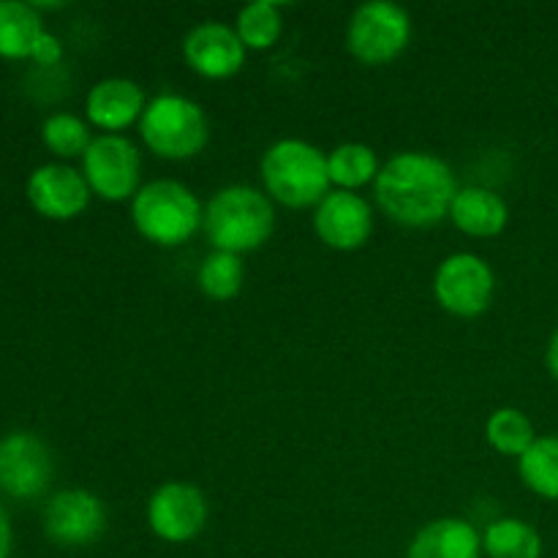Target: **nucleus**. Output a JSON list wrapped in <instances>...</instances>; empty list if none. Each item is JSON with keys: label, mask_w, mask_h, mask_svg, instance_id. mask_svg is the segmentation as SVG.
<instances>
[{"label": "nucleus", "mask_w": 558, "mask_h": 558, "mask_svg": "<svg viewBox=\"0 0 558 558\" xmlns=\"http://www.w3.org/2000/svg\"><path fill=\"white\" fill-rule=\"evenodd\" d=\"M31 60L36 65H41V69H52V65H58L60 60H63V44H60V38L52 36L49 31H44V36L38 38L36 49H33Z\"/></svg>", "instance_id": "a878e982"}, {"label": "nucleus", "mask_w": 558, "mask_h": 558, "mask_svg": "<svg viewBox=\"0 0 558 558\" xmlns=\"http://www.w3.org/2000/svg\"><path fill=\"white\" fill-rule=\"evenodd\" d=\"M145 107L147 96L142 85L134 80H125V76L98 80L85 98L87 123L101 129L104 134H120L129 125L140 123Z\"/></svg>", "instance_id": "2eb2a0df"}, {"label": "nucleus", "mask_w": 558, "mask_h": 558, "mask_svg": "<svg viewBox=\"0 0 558 558\" xmlns=\"http://www.w3.org/2000/svg\"><path fill=\"white\" fill-rule=\"evenodd\" d=\"M458 194L456 174L445 158L425 150H403L381 163L374 196L381 213L409 229L436 227L450 216Z\"/></svg>", "instance_id": "f257e3e1"}, {"label": "nucleus", "mask_w": 558, "mask_h": 558, "mask_svg": "<svg viewBox=\"0 0 558 558\" xmlns=\"http://www.w3.org/2000/svg\"><path fill=\"white\" fill-rule=\"evenodd\" d=\"M245 281V267L238 254H227V251H213L202 259L199 272H196V283H199L202 294L216 303H227V300L238 298Z\"/></svg>", "instance_id": "5701e85b"}, {"label": "nucleus", "mask_w": 558, "mask_h": 558, "mask_svg": "<svg viewBox=\"0 0 558 558\" xmlns=\"http://www.w3.org/2000/svg\"><path fill=\"white\" fill-rule=\"evenodd\" d=\"M44 36V20L33 3L0 0V58L25 60Z\"/></svg>", "instance_id": "a211bd4d"}, {"label": "nucleus", "mask_w": 558, "mask_h": 558, "mask_svg": "<svg viewBox=\"0 0 558 558\" xmlns=\"http://www.w3.org/2000/svg\"><path fill=\"white\" fill-rule=\"evenodd\" d=\"M518 474L532 494L558 501V436H537L518 458Z\"/></svg>", "instance_id": "412c9836"}, {"label": "nucleus", "mask_w": 558, "mask_h": 558, "mask_svg": "<svg viewBox=\"0 0 558 558\" xmlns=\"http://www.w3.org/2000/svg\"><path fill=\"white\" fill-rule=\"evenodd\" d=\"M314 232L327 248L357 251L374 234V210L357 191H330L314 207Z\"/></svg>", "instance_id": "f8f14e48"}, {"label": "nucleus", "mask_w": 558, "mask_h": 558, "mask_svg": "<svg viewBox=\"0 0 558 558\" xmlns=\"http://www.w3.org/2000/svg\"><path fill=\"white\" fill-rule=\"evenodd\" d=\"M450 218L456 229H461L469 238H499L510 223V207L496 191L483 185H463L452 199Z\"/></svg>", "instance_id": "dca6fc26"}, {"label": "nucleus", "mask_w": 558, "mask_h": 558, "mask_svg": "<svg viewBox=\"0 0 558 558\" xmlns=\"http://www.w3.org/2000/svg\"><path fill=\"white\" fill-rule=\"evenodd\" d=\"M82 174L98 199H134L142 189V156L129 136L98 134L82 156Z\"/></svg>", "instance_id": "6e6552de"}, {"label": "nucleus", "mask_w": 558, "mask_h": 558, "mask_svg": "<svg viewBox=\"0 0 558 558\" xmlns=\"http://www.w3.org/2000/svg\"><path fill=\"white\" fill-rule=\"evenodd\" d=\"M14 548V529H11L9 512L0 507V558H9Z\"/></svg>", "instance_id": "bb28decb"}, {"label": "nucleus", "mask_w": 558, "mask_h": 558, "mask_svg": "<svg viewBox=\"0 0 558 558\" xmlns=\"http://www.w3.org/2000/svg\"><path fill=\"white\" fill-rule=\"evenodd\" d=\"M140 136L158 158L189 161L210 142V120L194 98L158 93L147 101L140 120Z\"/></svg>", "instance_id": "39448f33"}, {"label": "nucleus", "mask_w": 558, "mask_h": 558, "mask_svg": "<svg viewBox=\"0 0 558 558\" xmlns=\"http://www.w3.org/2000/svg\"><path fill=\"white\" fill-rule=\"evenodd\" d=\"M436 303L452 316L474 319L490 308L496 294L494 267L477 254L458 251L439 262L434 272Z\"/></svg>", "instance_id": "0eeeda50"}, {"label": "nucleus", "mask_w": 558, "mask_h": 558, "mask_svg": "<svg viewBox=\"0 0 558 558\" xmlns=\"http://www.w3.org/2000/svg\"><path fill=\"white\" fill-rule=\"evenodd\" d=\"M259 174L265 194L292 210L316 207L332 185L325 153L298 136L272 142L262 156Z\"/></svg>", "instance_id": "7ed1b4c3"}, {"label": "nucleus", "mask_w": 558, "mask_h": 558, "mask_svg": "<svg viewBox=\"0 0 558 558\" xmlns=\"http://www.w3.org/2000/svg\"><path fill=\"white\" fill-rule=\"evenodd\" d=\"M41 140L49 153L58 158H82L96 136L90 134V123L74 112H54L44 120Z\"/></svg>", "instance_id": "393cba45"}, {"label": "nucleus", "mask_w": 558, "mask_h": 558, "mask_svg": "<svg viewBox=\"0 0 558 558\" xmlns=\"http://www.w3.org/2000/svg\"><path fill=\"white\" fill-rule=\"evenodd\" d=\"M52 452L27 430L0 439V490L16 501L38 499L52 483Z\"/></svg>", "instance_id": "9b49d317"}, {"label": "nucleus", "mask_w": 558, "mask_h": 558, "mask_svg": "<svg viewBox=\"0 0 558 558\" xmlns=\"http://www.w3.org/2000/svg\"><path fill=\"white\" fill-rule=\"evenodd\" d=\"M90 196L85 174L69 163H41L27 178V199L33 210L52 221H71L85 213Z\"/></svg>", "instance_id": "4468645a"}, {"label": "nucleus", "mask_w": 558, "mask_h": 558, "mask_svg": "<svg viewBox=\"0 0 558 558\" xmlns=\"http://www.w3.org/2000/svg\"><path fill=\"white\" fill-rule=\"evenodd\" d=\"M245 44L240 41L234 25L207 20L191 27L183 38V58L194 74L205 80H229L245 63Z\"/></svg>", "instance_id": "ddd939ff"}, {"label": "nucleus", "mask_w": 558, "mask_h": 558, "mask_svg": "<svg viewBox=\"0 0 558 558\" xmlns=\"http://www.w3.org/2000/svg\"><path fill=\"white\" fill-rule=\"evenodd\" d=\"M483 534L463 518H436L409 543L407 558H483Z\"/></svg>", "instance_id": "f3484780"}, {"label": "nucleus", "mask_w": 558, "mask_h": 558, "mask_svg": "<svg viewBox=\"0 0 558 558\" xmlns=\"http://www.w3.org/2000/svg\"><path fill=\"white\" fill-rule=\"evenodd\" d=\"M379 158H376L374 147L363 145V142H343V145L332 147L327 153V172H330V183L338 185L341 191H357L363 185L376 183L379 178Z\"/></svg>", "instance_id": "6ab92c4d"}, {"label": "nucleus", "mask_w": 558, "mask_h": 558, "mask_svg": "<svg viewBox=\"0 0 558 558\" xmlns=\"http://www.w3.org/2000/svg\"><path fill=\"white\" fill-rule=\"evenodd\" d=\"M412 41V16L390 0H371L354 9L347 25V49L365 65L392 63Z\"/></svg>", "instance_id": "423d86ee"}, {"label": "nucleus", "mask_w": 558, "mask_h": 558, "mask_svg": "<svg viewBox=\"0 0 558 558\" xmlns=\"http://www.w3.org/2000/svg\"><path fill=\"white\" fill-rule=\"evenodd\" d=\"M107 532V507L96 494L69 488L44 507V534L58 548H90Z\"/></svg>", "instance_id": "1a4fd4ad"}, {"label": "nucleus", "mask_w": 558, "mask_h": 558, "mask_svg": "<svg viewBox=\"0 0 558 558\" xmlns=\"http://www.w3.org/2000/svg\"><path fill=\"white\" fill-rule=\"evenodd\" d=\"M205 207L194 191L180 180H150L131 199V221L134 229L153 245L174 248L189 243L202 227Z\"/></svg>", "instance_id": "20e7f679"}, {"label": "nucleus", "mask_w": 558, "mask_h": 558, "mask_svg": "<svg viewBox=\"0 0 558 558\" xmlns=\"http://www.w3.org/2000/svg\"><path fill=\"white\" fill-rule=\"evenodd\" d=\"M485 439L501 456L521 458L537 441V434H534V423L526 417V412L515 407H501L485 423Z\"/></svg>", "instance_id": "4be33fe9"}, {"label": "nucleus", "mask_w": 558, "mask_h": 558, "mask_svg": "<svg viewBox=\"0 0 558 558\" xmlns=\"http://www.w3.org/2000/svg\"><path fill=\"white\" fill-rule=\"evenodd\" d=\"M234 31L245 49H270L283 33V14L272 0H254L238 11Z\"/></svg>", "instance_id": "b1692460"}, {"label": "nucleus", "mask_w": 558, "mask_h": 558, "mask_svg": "<svg viewBox=\"0 0 558 558\" xmlns=\"http://www.w3.org/2000/svg\"><path fill=\"white\" fill-rule=\"evenodd\" d=\"M202 229L213 251L248 254L262 248L276 232V207L270 196L254 185H227L205 205Z\"/></svg>", "instance_id": "f03ea898"}, {"label": "nucleus", "mask_w": 558, "mask_h": 558, "mask_svg": "<svg viewBox=\"0 0 558 558\" xmlns=\"http://www.w3.org/2000/svg\"><path fill=\"white\" fill-rule=\"evenodd\" d=\"M483 554L488 558H543V537L521 518H499L483 532Z\"/></svg>", "instance_id": "aec40b11"}, {"label": "nucleus", "mask_w": 558, "mask_h": 558, "mask_svg": "<svg viewBox=\"0 0 558 558\" xmlns=\"http://www.w3.org/2000/svg\"><path fill=\"white\" fill-rule=\"evenodd\" d=\"M205 494L191 483H163L147 499V526L158 539L183 545L199 537L207 526Z\"/></svg>", "instance_id": "9d476101"}, {"label": "nucleus", "mask_w": 558, "mask_h": 558, "mask_svg": "<svg viewBox=\"0 0 558 558\" xmlns=\"http://www.w3.org/2000/svg\"><path fill=\"white\" fill-rule=\"evenodd\" d=\"M545 365H548L550 374L558 379V330L550 336L548 341V349H545Z\"/></svg>", "instance_id": "cd10ccee"}]
</instances>
